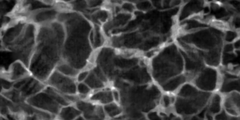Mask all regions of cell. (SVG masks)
<instances>
[{
	"label": "cell",
	"instance_id": "1",
	"mask_svg": "<svg viewBox=\"0 0 240 120\" xmlns=\"http://www.w3.org/2000/svg\"><path fill=\"white\" fill-rule=\"evenodd\" d=\"M149 67L153 82L159 86L171 78L183 73L184 63L180 55L162 50L150 60Z\"/></svg>",
	"mask_w": 240,
	"mask_h": 120
},
{
	"label": "cell",
	"instance_id": "2",
	"mask_svg": "<svg viewBox=\"0 0 240 120\" xmlns=\"http://www.w3.org/2000/svg\"><path fill=\"white\" fill-rule=\"evenodd\" d=\"M89 33L88 29L80 26L68 29L63 47V52L70 57L77 59L89 55L93 50L89 40Z\"/></svg>",
	"mask_w": 240,
	"mask_h": 120
},
{
	"label": "cell",
	"instance_id": "3",
	"mask_svg": "<svg viewBox=\"0 0 240 120\" xmlns=\"http://www.w3.org/2000/svg\"><path fill=\"white\" fill-rule=\"evenodd\" d=\"M223 33L207 27L193 33L184 34L181 39L184 42L198 49L207 51L222 46Z\"/></svg>",
	"mask_w": 240,
	"mask_h": 120
},
{
	"label": "cell",
	"instance_id": "4",
	"mask_svg": "<svg viewBox=\"0 0 240 120\" xmlns=\"http://www.w3.org/2000/svg\"><path fill=\"white\" fill-rule=\"evenodd\" d=\"M212 94L202 91L198 94L190 97L176 96L174 112L179 117L190 119L205 109Z\"/></svg>",
	"mask_w": 240,
	"mask_h": 120
},
{
	"label": "cell",
	"instance_id": "5",
	"mask_svg": "<svg viewBox=\"0 0 240 120\" xmlns=\"http://www.w3.org/2000/svg\"><path fill=\"white\" fill-rule=\"evenodd\" d=\"M221 81L219 69L206 65L191 82L202 91L213 93L218 91Z\"/></svg>",
	"mask_w": 240,
	"mask_h": 120
},
{
	"label": "cell",
	"instance_id": "6",
	"mask_svg": "<svg viewBox=\"0 0 240 120\" xmlns=\"http://www.w3.org/2000/svg\"><path fill=\"white\" fill-rule=\"evenodd\" d=\"M25 101L36 109L56 116L62 107L54 99L47 85L41 91L27 98Z\"/></svg>",
	"mask_w": 240,
	"mask_h": 120
},
{
	"label": "cell",
	"instance_id": "7",
	"mask_svg": "<svg viewBox=\"0 0 240 120\" xmlns=\"http://www.w3.org/2000/svg\"><path fill=\"white\" fill-rule=\"evenodd\" d=\"M77 83L75 78L65 75L55 69L45 83L63 94L69 95L76 94Z\"/></svg>",
	"mask_w": 240,
	"mask_h": 120
},
{
	"label": "cell",
	"instance_id": "8",
	"mask_svg": "<svg viewBox=\"0 0 240 120\" xmlns=\"http://www.w3.org/2000/svg\"><path fill=\"white\" fill-rule=\"evenodd\" d=\"M32 76L28 68L18 60H14L5 68H0V78L14 82Z\"/></svg>",
	"mask_w": 240,
	"mask_h": 120
},
{
	"label": "cell",
	"instance_id": "9",
	"mask_svg": "<svg viewBox=\"0 0 240 120\" xmlns=\"http://www.w3.org/2000/svg\"><path fill=\"white\" fill-rule=\"evenodd\" d=\"M46 85L45 83L30 76L16 82L14 86L20 91L26 101L41 91Z\"/></svg>",
	"mask_w": 240,
	"mask_h": 120
},
{
	"label": "cell",
	"instance_id": "10",
	"mask_svg": "<svg viewBox=\"0 0 240 120\" xmlns=\"http://www.w3.org/2000/svg\"><path fill=\"white\" fill-rule=\"evenodd\" d=\"M223 108L230 116L240 120V93L234 91L223 94Z\"/></svg>",
	"mask_w": 240,
	"mask_h": 120
},
{
	"label": "cell",
	"instance_id": "11",
	"mask_svg": "<svg viewBox=\"0 0 240 120\" xmlns=\"http://www.w3.org/2000/svg\"><path fill=\"white\" fill-rule=\"evenodd\" d=\"M221 74V81L218 92L223 94L234 91L240 92V75L225 71Z\"/></svg>",
	"mask_w": 240,
	"mask_h": 120
},
{
	"label": "cell",
	"instance_id": "12",
	"mask_svg": "<svg viewBox=\"0 0 240 120\" xmlns=\"http://www.w3.org/2000/svg\"><path fill=\"white\" fill-rule=\"evenodd\" d=\"M223 95L218 91L213 93L205 109L204 120H214L215 116L223 109Z\"/></svg>",
	"mask_w": 240,
	"mask_h": 120
},
{
	"label": "cell",
	"instance_id": "13",
	"mask_svg": "<svg viewBox=\"0 0 240 120\" xmlns=\"http://www.w3.org/2000/svg\"><path fill=\"white\" fill-rule=\"evenodd\" d=\"M189 81L184 72L169 79L159 86L162 92L176 94L182 86Z\"/></svg>",
	"mask_w": 240,
	"mask_h": 120
},
{
	"label": "cell",
	"instance_id": "14",
	"mask_svg": "<svg viewBox=\"0 0 240 120\" xmlns=\"http://www.w3.org/2000/svg\"><path fill=\"white\" fill-rule=\"evenodd\" d=\"M74 104L81 112L85 120H98L97 112L98 104L88 100L81 99Z\"/></svg>",
	"mask_w": 240,
	"mask_h": 120
},
{
	"label": "cell",
	"instance_id": "15",
	"mask_svg": "<svg viewBox=\"0 0 240 120\" xmlns=\"http://www.w3.org/2000/svg\"><path fill=\"white\" fill-rule=\"evenodd\" d=\"M112 87L107 86L101 89L93 90L87 100L102 106L113 102Z\"/></svg>",
	"mask_w": 240,
	"mask_h": 120
},
{
	"label": "cell",
	"instance_id": "16",
	"mask_svg": "<svg viewBox=\"0 0 240 120\" xmlns=\"http://www.w3.org/2000/svg\"><path fill=\"white\" fill-rule=\"evenodd\" d=\"M222 47L207 51H202L203 62L207 66L219 68L221 65Z\"/></svg>",
	"mask_w": 240,
	"mask_h": 120
},
{
	"label": "cell",
	"instance_id": "17",
	"mask_svg": "<svg viewBox=\"0 0 240 120\" xmlns=\"http://www.w3.org/2000/svg\"><path fill=\"white\" fill-rule=\"evenodd\" d=\"M106 36L101 26L93 24L88 36L90 44L94 50L104 46Z\"/></svg>",
	"mask_w": 240,
	"mask_h": 120
},
{
	"label": "cell",
	"instance_id": "18",
	"mask_svg": "<svg viewBox=\"0 0 240 120\" xmlns=\"http://www.w3.org/2000/svg\"><path fill=\"white\" fill-rule=\"evenodd\" d=\"M176 99V94L162 92L157 109L160 112L166 114L173 112Z\"/></svg>",
	"mask_w": 240,
	"mask_h": 120
},
{
	"label": "cell",
	"instance_id": "19",
	"mask_svg": "<svg viewBox=\"0 0 240 120\" xmlns=\"http://www.w3.org/2000/svg\"><path fill=\"white\" fill-rule=\"evenodd\" d=\"M82 114L81 112L74 104L62 106L57 115L56 120H76Z\"/></svg>",
	"mask_w": 240,
	"mask_h": 120
},
{
	"label": "cell",
	"instance_id": "20",
	"mask_svg": "<svg viewBox=\"0 0 240 120\" xmlns=\"http://www.w3.org/2000/svg\"><path fill=\"white\" fill-rule=\"evenodd\" d=\"M103 106L106 118H116L124 114V107L120 104L113 101Z\"/></svg>",
	"mask_w": 240,
	"mask_h": 120
},
{
	"label": "cell",
	"instance_id": "21",
	"mask_svg": "<svg viewBox=\"0 0 240 120\" xmlns=\"http://www.w3.org/2000/svg\"><path fill=\"white\" fill-rule=\"evenodd\" d=\"M55 69L65 75L75 78L79 72L67 61L63 59L57 63Z\"/></svg>",
	"mask_w": 240,
	"mask_h": 120
},
{
	"label": "cell",
	"instance_id": "22",
	"mask_svg": "<svg viewBox=\"0 0 240 120\" xmlns=\"http://www.w3.org/2000/svg\"><path fill=\"white\" fill-rule=\"evenodd\" d=\"M84 82L92 90L101 89L107 86L106 84L101 79L92 69Z\"/></svg>",
	"mask_w": 240,
	"mask_h": 120
},
{
	"label": "cell",
	"instance_id": "23",
	"mask_svg": "<svg viewBox=\"0 0 240 120\" xmlns=\"http://www.w3.org/2000/svg\"><path fill=\"white\" fill-rule=\"evenodd\" d=\"M0 95L16 104H20L25 101L20 91L12 87L8 90L0 92Z\"/></svg>",
	"mask_w": 240,
	"mask_h": 120
},
{
	"label": "cell",
	"instance_id": "24",
	"mask_svg": "<svg viewBox=\"0 0 240 120\" xmlns=\"http://www.w3.org/2000/svg\"><path fill=\"white\" fill-rule=\"evenodd\" d=\"M92 91L84 82L77 83L76 86V94L80 99H88Z\"/></svg>",
	"mask_w": 240,
	"mask_h": 120
},
{
	"label": "cell",
	"instance_id": "25",
	"mask_svg": "<svg viewBox=\"0 0 240 120\" xmlns=\"http://www.w3.org/2000/svg\"><path fill=\"white\" fill-rule=\"evenodd\" d=\"M240 31L229 29L223 33V40L224 43H232L240 38Z\"/></svg>",
	"mask_w": 240,
	"mask_h": 120
},
{
	"label": "cell",
	"instance_id": "26",
	"mask_svg": "<svg viewBox=\"0 0 240 120\" xmlns=\"http://www.w3.org/2000/svg\"><path fill=\"white\" fill-rule=\"evenodd\" d=\"M209 25L212 28L222 32L230 29L228 22L222 20L214 18L211 20Z\"/></svg>",
	"mask_w": 240,
	"mask_h": 120
},
{
	"label": "cell",
	"instance_id": "27",
	"mask_svg": "<svg viewBox=\"0 0 240 120\" xmlns=\"http://www.w3.org/2000/svg\"><path fill=\"white\" fill-rule=\"evenodd\" d=\"M135 4L136 10L142 12H149L154 8L152 2L150 1H141L137 2Z\"/></svg>",
	"mask_w": 240,
	"mask_h": 120
},
{
	"label": "cell",
	"instance_id": "28",
	"mask_svg": "<svg viewBox=\"0 0 240 120\" xmlns=\"http://www.w3.org/2000/svg\"><path fill=\"white\" fill-rule=\"evenodd\" d=\"M120 6L121 12L133 15L136 10L135 3L132 2H122Z\"/></svg>",
	"mask_w": 240,
	"mask_h": 120
},
{
	"label": "cell",
	"instance_id": "29",
	"mask_svg": "<svg viewBox=\"0 0 240 120\" xmlns=\"http://www.w3.org/2000/svg\"><path fill=\"white\" fill-rule=\"evenodd\" d=\"M91 70L86 68L79 71L75 78L77 83L84 82Z\"/></svg>",
	"mask_w": 240,
	"mask_h": 120
},
{
	"label": "cell",
	"instance_id": "30",
	"mask_svg": "<svg viewBox=\"0 0 240 120\" xmlns=\"http://www.w3.org/2000/svg\"><path fill=\"white\" fill-rule=\"evenodd\" d=\"M214 120H238L236 118L232 117L229 115L223 109L218 114L215 116Z\"/></svg>",
	"mask_w": 240,
	"mask_h": 120
},
{
	"label": "cell",
	"instance_id": "31",
	"mask_svg": "<svg viewBox=\"0 0 240 120\" xmlns=\"http://www.w3.org/2000/svg\"><path fill=\"white\" fill-rule=\"evenodd\" d=\"M112 92L113 101L120 104L121 94L120 90L115 87H112Z\"/></svg>",
	"mask_w": 240,
	"mask_h": 120
},
{
	"label": "cell",
	"instance_id": "32",
	"mask_svg": "<svg viewBox=\"0 0 240 120\" xmlns=\"http://www.w3.org/2000/svg\"><path fill=\"white\" fill-rule=\"evenodd\" d=\"M232 44L235 50H240V38L235 41L232 43Z\"/></svg>",
	"mask_w": 240,
	"mask_h": 120
}]
</instances>
